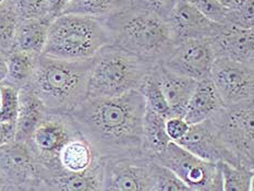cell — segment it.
Listing matches in <instances>:
<instances>
[{
  "instance_id": "6da1fadb",
  "label": "cell",
  "mask_w": 254,
  "mask_h": 191,
  "mask_svg": "<svg viewBox=\"0 0 254 191\" xmlns=\"http://www.w3.org/2000/svg\"><path fill=\"white\" fill-rule=\"evenodd\" d=\"M145 102L139 91L115 97L85 98L69 113L98 157L144 156Z\"/></svg>"
},
{
  "instance_id": "7a4b0ae2",
  "label": "cell",
  "mask_w": 254,
  "mask_h": 191,
  "mask_svg": "<svg viewBox=\"0 0 254 191\" xmlns=\"http://www.w3.org/2000/svg\"><path fill=\"white\" fill-rule=\"evenodd\" d=\"M103 22L112 36V45L147 63L159 64L175 45L166 20L132 3Z\"/></svg>"
},
{
  "instance_id": "3957f363",
  "label": "cell",
  "mask_w": 254,
  "mask_h": 191,
  "mask_svg": "<svg viewBox=\"0 0 254 191\" xmlns=\"http://www.w3.org/2000/svg\"><path fill=\"white\" fill-rule=\"evenodd\" d=\"M92 59L72 62L44 55L38 57L29 85L47 112L69 114L85 100Z\"/></svg>"
},
{
  "instance_id": "277c9868",
  "label": "cell",
  "mask_w": 254,
  "mask_h": 191,
  "mask_svg": "<svg viewBox=\"0 0 254 191\" xmlns=\"http://www.w3.org/2000/svg\"><path fill=\"white\" fill-rule=\"evenodd\" d=\"M112 44L103 20L81 14H62L49 25L44 56L81 62L90 60Z\"/></svg>"
},
{
  "instance_id": "5b68a950",
  "label": "cell",
  "mask_w": 254,
  "mask_h": 191,
  "mask_svg": "<svg viewBox=\"0 0 254 191\" xmlns=\"http://www.w3.org/2000/svg\"><path fill=\"white\" fill-rule=\"evenodd\" d=\"M156 64L110 44L92 59L86 98L115 97L139 91Z\"/></svg>"
},
{
  "instance_id": "8992f818",
  "label": "cell",
  "mask_w": 254,
  "mask_h": 191,
  "mask_svg": "<svg viewBox=\"0 0 254 191\" xmlns=\"http://www.w3.org/2000/svg\"><path fill=\"white\" fill-rule=\"evenodd\" d=\"M81 134L70 114L47 112L25 143L41 168L44 180L60 174L58 156L64 146Z\"/></svg>"
},
{
  "instance_id": "52a82bcc",
  "label": "cell",
  "mask_w": 254,
  "mask_h": 191,
  "mask_svg": "<svg viewBox=\"0 0 254 191\" xmlns=\"http://www.w3.org/2000/svg\"><path fill=\"white\" fill-rule=\"evenodd\" d=\"M209 119L238 166L254 171V101L225 106Z\"/></svg>"
},
{
  "instance_id": "ba28073f",
  "label": "cell",
  "mask_w": 254,
  "mask_h": 191,
  "mask_svg": "<svg viewBox=\"0 0 254 191\" xmlns=\"http://www.w3.org/2000/svg\"><path fill=\"white\" fill-rule=\"evenodd\" d=\"M151 161L173 173L190 190L209 191L218 173V164L202 160L175 142L153 156Z\"/></svg>"
},
{
  "instance_id": "9c48e42d",
  "label": "cell",
  "mask_w": 254,
  "mask_h": 191,
  "mask_svg": "<svg viewBox=\"0 0 254 191\" xmlns=\"http://www.w3.org/2000/svg\"><path fill=\"white\" fill-rule=\"evenodd\" d=\"M215 59L212 38H194L176 43L159 64L171 72L201 81L211 74Z\"/></svg>"
},
{
  "instance_id": "30bf717a",
  "label": "cell",
  "mask_w": 254,
  "mask_h": 191,
  "mask_svg": "<svg viewBox=\"0 0 254 191\" xmlns=\"http://www.w3.org/2000/svg\"><path fill=\"white\" fill-rule=\"evenodd\" d=\"M104 161L102 191H153L154 162L146 156Z\"/></svg>"
},
{
  "instance_id": "8fae6325",
  "label": "cell",
  "mask_w": 254,
  "mask_h": 191,
  "mask_svg": "<svg viewBox=\"0 0 254 191\" xmlns=\"http://www.w3.org/2000/svg\"><path fill=\"white\" fill-rule=\"evenodd\" d=\"M209 78L225 106L254 101V65L217 57Z\"/></svg>"
},
{
  "instance_id": "7c38bea8",
  "label": "cell",
  "mask_w": 254,
  "mask_h": 191,
  "mask_svg": "<svg viewBox=\"0 0 254 191\" xmlns=\"http://www.w3.org/2000/svg\"><path fill=\"white\" fill-rule=\"evenodd\" d=\"M0 172L8 183L19 189L43 179L41 168L29 145L15 140L0 145Z\"/></svg>"
},
{
  "instance_id": "4fadbf2b",
  "label": "cell",
  "mask_w": 254,
  "mask_h": 191,
  "mask_svg": "<svg viewBox=\"0 0 254 191\" xmlns=\"http://www.w3.org/2000/svg\"><path fill=\"white\" fill-rule=\"evenodd\" d=\"M177 144L206 162L238 166L234 155L223 144L211 119L190 125L186 135Z\"/></svg>"
},
{
  "instance_id": "5bb4252c",
  "label": "cell",
  "mask_w": 254,
  "mask_h": 191,
  "mask_svg": "<svg viewBox=\"0 0 254 191\" xmlns=\"http://www.w3.org/2000/svg\"><path fill=\"white\" fill-rule=\"evenodd\" d=\"M166 21L175 44L194 38H213L222 26L186 0H180Z\"/></svg>"
},
{
  "instance_id": "9a60e30c",
  "label": "cell",
  "mask_w": 254,
  "mask_h": 191,
  "mask_svg": "<svg viewBox=\"0 0 254 191\" xmlns=\"http://www.w3.org/2000/svg\"><path fill=\"white\" fill-rule=\"evenodd\" d=\"M212 43L216 58L254 65V29L222 24Z\"/></svg>"
},
{
  "instance_id": "2e32d148",
  "label": "cell",
  "mask_w": 254,
  "mask_h": 191,
  "mask_svg": "<svg viewBox=\"0 0 254 191\" xmlns=\"http://www.w3.org/2000/svg\"><path fill=\"white\" fill-rule=\"evenodd\" d=\"M156 74L171 116L184 117L197 81L171 72L159 64L156 65Z\"/></svg>"
},
{
  "instance_id": "e0dca14e",
  "label": "cell",
  "mask_w": 254,
  "mask_h": 191,
  "mask_svg": "<svg viewBox=\"0 0 254 191\" xmlns=\"http://www.w3.org/2000/svg\"><path fill=\"white\" fill-rule=\"evenodd\" d=\"M225 105L222 98L208 76L197 81L195 90L188 103L184 118L189 125L198 124L214 116Z\"/></svg>"
},
{
  "instance_id": "ac0fdd59",
  "label": "cell",
  "mask_w": 254,
  "mask_h": 191,
  "mask_svg": "<svg viewBox=\"0 0 254 191\" xmlns=\"http://www.w3.org/2000/svg\"><path fill=\"white\" fill-rule=\"evenodd\" d=\"M47 113L42 101L26 85L19 90V108L15 120V141L26 142Z\"/></svg>"
},
{
  "instance_id": "d6986e66",
  "label": "cell",
  "mask_w": 254,
  "mask_h": 191,
  "mask_svg": "<svg viewBox=\"0 0 254 191\" xmlns=\"http://www.w3.org/2000/svg\"><path fill=\"white\" fill-rule=\"evenodd\" d=\"M103 178L104 161L99 157L84 172L62 173L45 182L54 191H102Z\"/></svg>"
},
{
  "instance_id": "ffe728a7",
  "label": "cell",
  "mask_w": 254,
  "mask_h": 191,
  "mask_svg": "<svg viewBox=\"0 0 254 191\" xmlns=\"http://www.w3.org/2000/svg\"><path fill=\"white\" fill-rule=\"evenodd\" d=\"M52 19L21 20L15 32L12 51L40 57L46 45L49 25Z\"/></svg>"
},
{
  "instance_id": "44dd1931",
  "label": "cell",
  "mask_w": 254,
  "mask_h": 191,
  "mask_svg": "<svg viewBox=\"0 0 254 191\" xmlns=\"http://www.w3.org/2000/svg\"><path fill=\"white\" fill-rule=\"evenodd\" d=\"M97 158L99 157L83 135H76L64 146L58 156L60 174L84 172Z\"/></svg>"
},
{
  "instance_id": "7402d4cb",
  "label": "cell",
  "mask_w": 254,
  "mask_h": 191,
  "mask_svg": "<svg viewBox=\"0 0 254 191\" xmlns=\"http://www.w3.org/2000/svg\"><path fill=\"white\" fill-rule=\"evenodd\" d=\"M167 118L150 109H145L143 122V153L150 160L170 143L165 130Z\"/></svg>"
},
{
  "instance_id": "603a6c76",
  "label": "cell",
  "mask_w": 254,
  "mask_h": 191,
  "mask_svg": "<svg viewBox=\"0 0 254 191\" xmlns=\"http://www.w3.org/2000/svg\"><path fill=\"white\" fill-rule=\"evenodd\" d=\"M38 57L33 55L11 52L7 55V75L2 83L21 90L29 85L34 74Z\"/></svg>"
},
{
  "instance_id": "cb8c5ba5",
  "label": "cell",
  "mask_w": 254,
  "mask_h": 191,
  "mask_svg": "<svg viewBox=\"0 0 254 191\" xmlns=\"http://www.w3.org/2000/svg\"><path fill=\"white\" fill-rule=\"evenodd\" d=\"M129 4L131 0H70L64 14H81L104 20Z\"/></svg>"
},
{
  "instance_id": "d4e9b609",
  "label": "cell",
  "mask_w": 254,
  "mask_h": 191,
  "mask_svg": "<svg viewBox=\"0 0 254 191\" xmlns=\"http://www.w3.org/2000/svg\"><path fill=\"white\" fill-rule=\"evenodd\" d=\"M156 65L145 76L139 92L144 98L146 109H150V111L162 115L164 117H169L171 116V113L168 104L165 100L161 85H159L156 74Z\"/></svg>"
},
{
  "instance_id": "484cf974",
  "label": "cell",
  "mask_w": 254,
  "mask_h": 191,
  "mask_svg": "<svg viewBox=\"0 0 254 191\" xmlns=\"http://www.w3.org/2000/svg\"><path fill=\"white\" fill-rule=\"evenodd\" d=\"M20 21L12 1L5 0L0 5V52L4 55L12 51L13 40Z\"/></svg>"
},
{
  "instance_id": "4316f807",
  "label": "cell",
  "mask_w": 254,
  "mask_h": 191,
  "mask_svg": "<svg viewBox=\"0 0 254 191\" xmlns=\"http://www.w3.org/2000/svg\"><path fill=\"white\" fill-rule=\"evenodd\" d=\"M218 167L222 176L223 191H253L254 171L227 163H220Z\"/></svg>"
},
{
  "instance_id": "83f0119b",
  "label": "cell",
  "mask_w": 254,
  "mask_h": 191,
  "mask_svg": "<svg viewBox=\"0 0 254 191\" xmlns=\"http://www.w3.org/2000/svg\"><path fill=\"white\" fill-rule=\"evenodd\" d=\"M19 108V90L2 83L0 102V122L15 124Z\"/></svg>"
},
{
  "instance_id": "f1b7e54d",
  "label": "cell",
  "mask_w": 254,
  "mask_h": 191,
  "mask_svg": "<svg viewBox=\"0 0 254 191\" xmlns=\"http://www.w3.org/2000/svg\"><path fill=\"white\" fill-rule=\"evenodd\" d=\"M11 1L21 20L52 19L48 14L45 0H11Z\"/></svg>"
},
{
  "instance_id": "f546056e",
  "label": "cell",
  "mask_w": 254,
  "mask_h": 191,
  "mask_svg": "<svg viewBox=\"0 0 254 191\" xmlns=\"http://www.w3.org/2000/svg\"><path fill=\"white\" fill-rule=\"evenodd\" d=\"M154 178L153 191H191L167 168L156 163H154Z\"/></svg>"
},
{
  "instance_id": "4dcf8cb0",
  "label": "cell",
  "mask_w": 254,
  "mask_h": 191,
  "mask_svg": "<svg viewBox=\"0 0 254 191\" xmlns=\"http://www.w3.org/2000/svg\"><path fill=\"white\" fill-rule=\"evenodd\" d=\"M195 7L209 20L218 24H227L229 11L218 3L217 0H186Z\"/></svg>"
},
{
  "instance_id": "1f68e13d",
  "label": "cell",
  "mask_w": 254,
  "mask_h": 191,
  "mask_svg": "<svg viewBox=\"0 0 254 191\" xmlns=\"http://www.w3.org/2000/svg\"><path fill=\"white\" fill-rule=\"evenodd\" d=\"M254 0H245L235 10L229 11L227 24L242 29H254Z\"/></svg>"
},
{
  "instance_id": "d6a6232c",
  "label": "cell",
  "mask_w": 254,
  "mask_h": 191,
  "mask_svg": "<svg viewBox=\"0 0 254 191\" xmlns=\"http://www.w3.org/2000/svg\"><path fill=\"white\" fill-rule=\"evenodd\" d=\"M179 1L180 0H131V3L150 10L164 20H167L171 11L175 9Z\"/></svg>"
},
{
  "instance_id": "836d02e7",
  "label": "cell",
  "mask_w": 254,
  "mask_h": 191,
  "mask_svg": "<svg viewBox=\"0 0 254 191\" xmlns=\"http://www.w3.org/2000/svg\"><path fill=\"white\" fill-rule=\"evenodd\" d=\"M190 125L186 122L184 117L179 116H169L165 123V130L170 142H178L184 138L189 130Z\"/></svg>"
},
{
  "instance_id": "e575fe53",
  "label": "cell",
  "mask_w": 254,
  "mask_h": 191,
  "mask_svg": "<svg viewBox=\"0 0 254 191\" xmlns=\"http://www.w3.org/2000/svg\"><path fill=\"white\" fill-rule=\"evenodd\" d=\"M48 14L52 19H56L64 14L65 8L68 7L70 0H45Z\"/></svg>"
},
{
  "instance_id": "d590c367",
  "label": "cell",
  "mask_w": 254,
  "mask_h": 191,
  "mask_svg": "<svg viewBox=\"0 0 254 191\" xmlns=\"http://www.w3.org/2000/svg\"><path fill=\"white\" fill-rule=\"evenodd\" d=\"M20 190L21 191H54L51 186L48 185V183L43 179L36 180V182L25 186V187L21 188Z\"/></svg>"
},
{
  "instance_id": "8d00e7d4",
  "label": "cell",
  "mask_w": 254,
  "mask_h": 191,
  "mask_svg": "<svg viewBox=\"0 0 254 191\" xmlns=\"http://www.w3.org/2000/svg\"><path fill=\"white\" fill-rule=\"evenodd\" d=\"M217 1L220 5H223L225 9L231 11L238 8L239 5L242 4V2L245 1V0H217Z\"/></svg>"
},
{
  "instance_id": "74e56055",
  "label": "cell",
  "mask_w": 254,
  "mask_h": 191,
  "mask_svg": "<svg viewBox=\"0 0 254 191\" xmlns=\"http://www.w3.org/2000/svg\"><path fill=\"white\" fill-rule=\"evenodd\" d=\"M7 75V55L0 52V83H2Z\"/></svg>"
},
{
  "instance_id": "f35d334b",
  "label": "cell",
  "mask_w": 254,
  "mask_h": 191,
  "mask_svg": "<svg viewBox=\"0 0 254 191\" xmlns=\"http://www.w3.org/2000/svg\"><path fill=\"white\" fill-rule=\"evenodd\" d=\"M209 191H223V184H222V176H220V172H219V167H218V173L217 176L214 180V184L212 186V188Z\"/></svg>"
},
{
  "instance_id": "ab89813d",
  "label": "cell",
  "mask_w": 254,
  "mask_h": 191,
  "mask_svg": "<svg viewBox=\"0 0 254 191\" xmlns=\"http://www.w3.org/2000/svg\"><path fill=\"white\" fill-rule=\"evenodd\" d=\"M0 191H21L16 186L10 184V183H4L1 187H0Z\"/></svg>"
},
{
  "instance_id": "60d3db41",
  "label": "cell",
  "mask_w": 254,
  "mask_h": 191,
  "mask_svg": "<svg viewBox=\"0 0 254 191\" xmlns=\"http://www.w3.org/2000/svg\"><path fill=\"white\" fill-rule=\"evenodd\" d=\"M4 183H7V180H5L4 176L1 174V172H0V187H1Z\"/></svg>"
},
{
  "instance_id": "b9f144b4",
  "label": "cell",
  "mask_w": 254,
  "mask_h": 191,
  "mask_svg": "<svg viewBox=\"0 0 254 191\" xmlns=\"http://www.w3.org/2000/svg\"><path fill=\"white\" fill-rule=\"evenodd\" d=\"M1 85L2 83H0V102H1Z\"/></svg>"
},
{
  "instance_id": "7bdbcfd3",
  "label": "cell",
  "mask_w": 254,
  "mask_h": 191,
  "mask_svg": "<svg viewBox=\"0 0 254 191\" xmlns=\"http://www.w3.org/2000/svg\"><path fill=\"white\" fill-rule=\"evenodd\" d=\"M4 1H5V0H0V5H1Z\"/></svg>"
},
{
  "instance_id": "ee69618b",
  "label": "cell",
  "mask_w": 254,
  "mask_h": 191,
  "mask_svg": "<svg viewBox=\"0 0 254 191\" xmlns=\"http://www.w3.org/2000/svg\"><path fill=\"white\" fill-rule=\"evenodd\" d=\"M191 191H194V190H191Z\"/></svg>"
}]
</instances>
